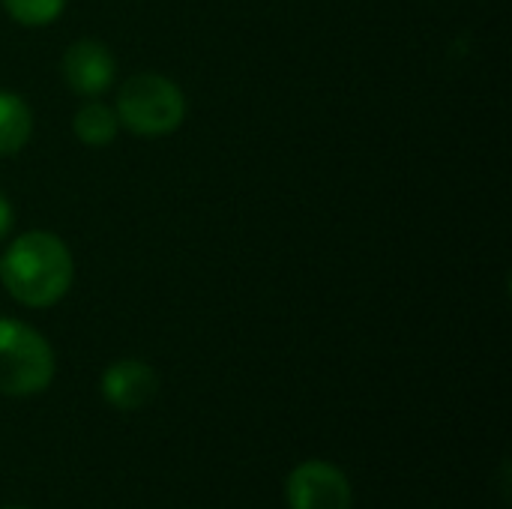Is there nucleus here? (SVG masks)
<instances>
[{"label": "nucleus", "instance_id": "nucleus-1", "mask_svg": "<svg viewBox=\"0 0 512 509\" xmlns=\"http://www.w3.org/2000/svg\"><path fill=\"white\" fill-rule=\"evenodd\" d=\"M72 252L51 231H27L0 258V282L27 309H48L72 288Z\"/></svg>", "mask_w": 512, "mask_h": 509}, {"label": "nucleus", "instance_id": "nucleus-9", "mask_svg": "<svg viewBox=\"0 0 512 509\" xmlns=\"http://www.w3.org/2000/svg\"><path fill=\"white\" fill-rule=\"evenodd\" d=\"M6 15L24 27H45L57 21L66 9V0H0Z\"/></svg>", "mask_w": 512, "mask_h": 509}, {"label": "nucleus", "instance_id": "nucleus-3", "mask_svg": "<svg viewBox=\"0 0 512 509\" xmlns=\"http://www.w3.org/2000/svg\"><path fill=\"white\" fill-rule=\"evenodd\" d=\"M57 372L48 339L18 318H0V396L27 399L51 387Z\"/></svg>", "mask_w": 512, "mask_h": 509}, {"label": "nucleus", "instance_id": "nucleus-8", "mask_svg": "<svg viewBox=\"0 0 512 509\" xmlns=\"http://www.w3.org/2000/svg\"><path fill=\"white\" fill-rule=\"evenodd\" d=\"M72 132L81 144L87 147H105L117 138L120 132V120H117V111L99 99H90L84 102L75 117H72Z\"/></svg>", "mask_w": 512, "mask_h": 509}, {"label": "nucleus", "instance_id": "nucleus-6", "mask_svg": "<svg viewBox=\"0 0 512 509\" xmlns=\"http://www.w3.org/2000/svg\"><path fill=\"white\" fill-rule=\"evenodd\" d=\"M99 393L117 411H141L159 393V375L144 360H114L99 378Z\"/></svg>", "mask_w": 512, "mask_h": 509}, {"label": "nucleus", "instance_id": "nucleus-5", "mask_svg": "<svg viewBox=\"0 0 512 509\" xmlns=\"http://www.w3.org/2000/svg\"><path fill=\"white\" fill-rule=\"evenodd\" d=\"M60 66H63V78L69 90L84 99L102 96L114 84V75H117V60L111 48L99 39H75L63 51Z\"/></svg>", "mask_w": 512, "mask_h": 509}, {"label": "nucleus", "instance_id": "nucleus-7", "mask_svg": "<svg viewBox=\"0 0 512 509\" xmlns=\"http://www.w3.org/2000/svg\"><path fill=\"white\" fill-rule=\"evenodd\" d=\"M30 135H33L30 105L12 90H0V156L21 153Z\"/></svg>", "mask_w": 512, "mask_h": 509}, {"label": "nucleus", "instance_id": "nucleus-10", "mask_svg": "<svg viewBox=\"0 0 512 509\" xmlns=\"http://www.w3.org/2000/svg\"><path fill=\"white\" fill-rule=\"evenodd\" d=\"M12 225H15V210H12V204H9V198L0 192V243L9 237V231H12Z\"/></svg>", "mask_w": 512, "mask_h": 509}, {"label": "nucleus", "instance_id": "nucleus-4", "mask_svg": "<svg viewBox=\"0 0 512 509\" xmlns=\"http://www.w3.org/2000/svg\"><path fill=\"white\" fill-rule=\"evenodd\" d=\"M285 504L288 509H354V486L336 462L309 459L288 474Z\"/></svg>", "mask_w": 512, "mask_h": 509}, {"label": "nucleus", "instance_id": "nucleus-2", "mask_svg": "<svg viewBox=\"0 0 512 509\" xmlns=\"http://www.w3.org/2000/svg\"><path fill=\"white\" fill-rule=\"evenodd\" d=\"M114 111L120 126L132 135L159 138L183 126L186 96L171 78L159 72H138L120 87Z\"/></svg>", "mask_w": 512, "mask_h": 509}, {"label": "nucleus", "instance_id": "nucleus-11", "mask_svg": "<svg viewBox=\"0 0 512 509\" xmlns=\"http://www.w3.org/2000/svg\"><path fill=\"white\" fill-rule=\"evenodd\" d=\"M3 509H27V507H3Z\"/></svg>", "mask_w": 512, "mask_h": 509}]
</instances>
